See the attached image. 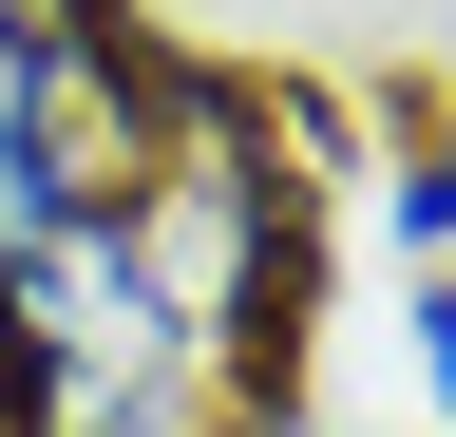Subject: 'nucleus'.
<instances>
[{
	"instance_id": "7ed1b4c3",
	"label": "nucleus",
	"mask_w": 456,
	"mask_h": 437,
	"mask_svg": "<svg viewBox=\"0 0 456 437\" xmlns=\"http://www.w3.org/2000/svg\"><path fill=\"white\" fill-rule=\"evenodd\" d=\"M305 437H419V418H305Z\"/></svg>"
},
{
	"instance_id": "f03ea898",
	"label": "nucleus",
	"mask_w": 456,
	"mask_h": 437,
	"mask_svg": "<svg viewBox=\"0 0 456 437\" xmlns=\"http://www.w3.org/2000/svg\"><path fill=\"white\" fill-rule=\"evenodd\" d=\"M399 361H419V437H456V266H399Z\"/></svg>"
},
{
	"instance_id": "f257e3e1",
	"label": "nucleus",
	"mask_w": 456,
	"mask_h": 437,
	"mask_svg": "<svg viewBox=\"0 0 456 437\" xmlns=\"http://www.w3.org/2000/svg\"><path fill=\"white\" fill-rule=\"evenodd\" d=\"M362 209H380L399 266H456V95H380V134H362Z\"/></svg>"
}]
</instances>
